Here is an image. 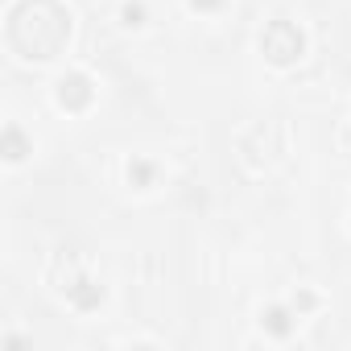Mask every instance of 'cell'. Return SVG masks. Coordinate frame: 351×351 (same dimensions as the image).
Listing matches in <instances>:
<instances>
[{
    "instance_id": "1",
    "label": "cell",
    "mask_w": 351,
    "mask_h": 351,
    "mask_svg": "<svg viewBox=\"0 0 351 351\" xmlns=\"http://www.w3.org/2000/svg\"><path fill=\"white\" fill-rule=\"evenodd\" d=\"M9 46L29 62H50L71 42V17L58 0H17L9 13Z\"/></svg>"
},
{
    "instance_id": "3",
    "label": "cell",
    "mask_w": 351,
    "mask_h": 351,
    "mask_svg": "<svg viewBox=\"0 0 351 351\" xmlns=\"http://www.w3.org/2000/svg\"><path fill=\"white\" fill-rule=\"evenodd\" d=\"M91 99H95V91H91V79H87V75L75 71V75H62V79H58V104H62L66 112H83Z\"/></svg>"
},
{
    "instance_id": "7",
    "label": "cell",
    "mask_w": 351,
    "mask_h": 351,
    "mask_svg": "<svg viewBox=\"0 0 351 351\" xmlns=\"http://www.w3.org/2000/svg\"><path fill=\"white\" fill-rule=\"evenodd\" d=\"M128 178H132V182H141V186H145V182H149V178H153V165H149V161H132V165H128Z\"/></svg>"
},
{
    "instance_id": "9",
    "label": "cell",
    "mask_w": 351,
    "mask_h": 351,
    "mask_svg": "<svg viewBox=\"0 0 351 351\" xmlns=\"http://www.w3.org/2000/svg\"><path fill=\"white\" fill-rule=\"evenodd\" d=\"M191 5H195V9H203V13H211V9H219V5H223V0H191Z\"/></svg>"
},
{
    "instance_id": "4",
    "label": "cell",
    "mask_w": 351,
    "mask_h": 351,
    "mask_svg": "<svg viewBox=\"0 0 351 351\" xmlns=\"http://www.w3.org/2000/svg\"><path fill=\"white\" fill-rule=\"evenodd\" d=\"M66 298L79 306V310H95L99 306V298H104V289L95 285V281H87V277H79L75 285H66Z\"/></svg>"
},
{
    "instance_id": "2",
    "label": "cell",
    "mask_w": 351,
    "mask_h": 351,
    "mask_svg": "<svg viewBox=\"0 0 351 351\" xmlns=\"http://www.w3.org/2000/svg\"><path fill=\"white\" fill-rule=\"evenodd\" d=\"M261 50H265V58L273 62V66H293L298 58H302V50H306V42H302V34H298V25L293 21H269L265 25V34H261Z\"/></svg>"
},
{
    "instance_id": "10",
    "label": "cell",
    "mask_w": 351,
    "mask_h": 351,
    "mask_svg": "<svg viewBox=\"0 0 351 351\" xmlns=\"http://www.w3.org/2000/svg\"><path fill=\"white\" fill-rule=\"evenodd\" d=\"M293 306H298V310H310V306H314V298H310V293H298V302H293Z\"/></svg>"
},
{
    "instance_id": "6",
    "label": "cell",
    "mask_w": 351,
    "mask_h": 351,
    "mask_svg": "<svg viewBox=\"0 0 351 351\" xmlns=\"http://www.w3.org/2000/svg\"><path fill=\"white\" fill-rule=\"evenodd\" d=\"M265 326L277 335V339H285L289 330H293V318H289V310H281V306H273L269 314H265Z\"/></svg>"
},
{
    "instance_id": "8",
    "label": "cell",
    "mask_w": 351,
    "mask_h": 351,
    "mask_svg": "<svg viewBox=\"0 0 351 351\" xmlns=\"http://www.w3.org/2000/svg\"><path fill=\"white\" fill-rule=\"evenodd\" d=\"M124 21H128V25H141V21H145V9H141V5H128V9H124Z\"/></svg>"
},
{
    "instance_id": "5",
    "label": "cell",
    "mask_w": 351,
    "mask_h": 351,
    "mask_svg": "<svg viewBox=\"0 0 351 351\" xmlns=\"http://www.w3.org/2000/svg\"><path fill=\"white\" fill-rule=\"evenodd\" d=\"M25 153H29V145H25L21 128L9 124V128H5V157H9V161H25Z\"/></svg>"
}]
</instances>
